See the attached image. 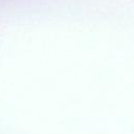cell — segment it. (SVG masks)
Segmentation results:
<instances>
[]
</instances>
